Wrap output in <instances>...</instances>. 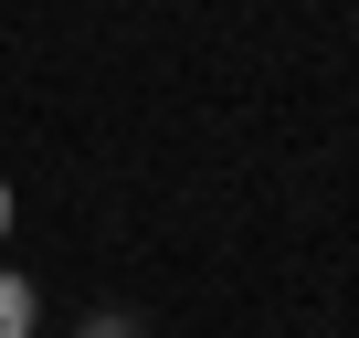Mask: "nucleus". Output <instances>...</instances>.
Listing matches in <instances>:
<instances>
[{"mask_svg": "<svg viewBox=\"0 0 359 338\" xmlns=\"http://www.w3.org/2000/svg\"><path fill=\"white\" fill-rule=\"evenodd\" d=\"M43 327V306H32V285L11 275V264H0V338H32Z\"/></svg>", "mask_w": 359, "mask_h": 338, "instance_id": "nucleus-1", "label": "nucleus"}, {"mask_svg": "<svg viewBox=\"0 0 359 338\" xmlns=\"http://www.w3.org/2000/svg\"><path fill=\"white\" fill-rule=\"evenodd\" d=\"M11 212H22V201H11V180H0V243H11Z\"/></svg>", "mask_w": 359, "mask_h": 338, "instance_id": "nucleus-3", "label": "nucleus"}, {"mask_svg": "<svg viewBox=\"0 0 359 338\" xmlns=\"http://www.w3.org/2000/svg\"><path fill=\"white\" fill-rule=\"evenodd\" d=\"M74 338H137V317H116V306H95V317H85Z\"/></svg>", "mask_w": 359, "mask_h": 338, "instance_id": "nucleus-2", "label": "nucleus"}]
</instances>
